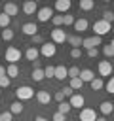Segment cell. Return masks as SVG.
<instances>
[{"label":"cell","instance_id":"cell-1","mask_svg":"<svg viewBox=\"0 0 114 121\" xmlns=\"http://www.w3.org/2000/svg\"><path fill=\"white\" fill-rule=\"evenodd\" d=\"M15 96H17L19 102H23V100H30V98L34 96V89L28 87V85H21V87H17Z\"/></svg>","mask_w":114,"mask_h":121},{"label":"cell","instance_id":"cell-2","mask_svg":"<svg viewBox=\"0 0 114 121\" xmlns=\"http://www.w3.org/2000/svg\"><path fill=\"white\" fill-rule=\"evenodd\" d=\"M93 30H95V36H104V34H108L112 30V26H110V23L99 19V21L93 23Z\"/></svg>","mask_w":114,"mask_h":121},{"label":"cell","instance_id":"cell-3","mask_svg":"<svg viewBox=\"0 0 114 121\" xmlns=\"http://www.w3.org/2000/svg\"><path fill=\"white\" fill-rule=\"evenodd\" d=\"M4 57H6V60L10 62V64H15L19 59H21V51L17 49V47H13V45H10L8 49H6V53H4Z\"/></svg>","mask_w":114,"mask_h":121},{"label":"cell","instance_id":"cell-4","mask_svg":"<svg viewBox=\"0 0 114 121\" xmlns=\"http://www.w3.org/2000/svg\"><path fill=\"white\" fill-rule=\"evenodd\" d=\"M101 42H103V40H101V36H95V34H93V36H89V38H84V40H82V47L89 51V49H95L97 45H101Z\"/></svg>","mask_w":114,"mask_h":121},{"label":"cell","instance_id":"cell-5","mask_svg":"<svg viewBox=\"0 0 114 121\" xmlns=\"http://www.w3.org/2000/svg\"><path fill=\"white\" fill-rule=\"evenodd\" d=\"M53 15H55V13H53V9H51L49 6H44V8H40V9L36 11V17H38V21H40V23H46V21H49Z\"/></svg>","mask_w":114,"mask_h":121},{"label":"cell","instance_id":"cell-6","mask_svg":"<svg viewBox=\"0 0 114 121\" xmlns=\"http://www.w3.org/2000/svg\"><path fill=\"white\" fill-rule=\"evenodd\" d=\"M51 42L57 45V43H65L66 42V32H65V28H53L51 30Z\"/></svg>","mask_w":114,"mask_h":121},{"label":"cell","instance_id":"cell-7","mask_svg":"<svg viewBox=\"0 0 114 121\" xmlns=\"http://www.w3.org/2000/svg\"><path fill=\"white\" fill-rule=\"evenodd\" d=\"M57 53V45L53 43V42H44L42 43V47H40V55H44V57H53Z\"/></svg>","mask_w":114,"mask_h":121},{"label":"cell","instance_id":"cell-8","mask_svg":"<svg viewBox=\"0 0 114 121\" xmlns=\"http://www.w3.org/2000/svg\"><path fill=\"white\" fill-rule=\"evenodd\" d=\"M97 68H99V76L101 78H110L112 76V64H110V60H101Z\"/></svg>","mask_w":114,"mask_h":121},{"label":"cell","instance_id":"cell-9","mask_svg":"<svg viewBox=\"0 0 114 121\" xmlns=\"http://www.w3.org/2000/svg\"><path fill=\"white\" fill-rule=\"evenodd\" d=\"M97 119V112L93 108H82L80 110V121H95Z\"/></svg>","mask_w":114,"mask_h":121},{"label":"cell","instance_id":"cell-10","mask_svg":"<svg viewBox=\"0 0 114 121\" xmlns=\"http://www.w3.org/2000/svg\"><path fill=\"white\" fill-rule=\"evenodd\" d=\"M68 104H70V108H84V104H86V98L80 95V93H74L72 96H70V100H68Z\"/></svg>","mask_w":114,"mask_h":121},{"label":"cell","instance_id":"cell-11","mask_svg":"<svg viewBox=\"0 0 114 121\" xmlns=\"http://www.w3.org/2000/svg\"><path fill=\"white\" fill-rule=\"evenodd\" d=\"M21 30H23V34H27V36H36V34H38V25H36V23H25V25L21 26Z\"/></svg>","mask_w":114,"mask_h":121},{"label":"cell","instance_id":"cell-12","mask_svg":"<svg viewBox=\"0 0 114 121\" xmlns=\"http://www.w3.org/2000/svg\"><path fill=\"white\" fill-rule=\"evenodd\" d=\"M99 112H101V115H110L112 112H114V104L110 102V100H104V102H101V106H99Z\"/></svg>","mask_w":114,"mask_h":121},{"label":"cell","instance_id":"cell-13","mask_svg":"<svg viewBox=\"0 0 114 121\" xmlns=\"http://www.w3.org/2000/svg\"><path fill=\"white\" fill-rule=\"evenodd\" d=\"M70 6H72L70 0H57V2H55V9H57L59 13H66V11L70 9Z\"/></svg>","mask_w":114,"mask_h":121},{"label":"cell","instance_id":"cell-14","mask_svg":"<svg viewBox=\"0 0 114 121\" xmlns=\"http://www.w3.org/2000/svg\"><path fill=\"white\" fill-rule=\"evenodd\" d=\"M23 11H25L27 15H32V13H36V11H38V4H36L34 0H27V2L23 4Z\"/></svg>","mask_w":114,"mask_h":121},{"label":"cell","instance_id":"cell-15","mask_svg":"<svg viewBox=\"0 0 114 121\" xmlns=\"http://www.w3.org/2000/svg\"><path fill=\"white\" fill-rule=\"evenodd\" d=\"M72 26H74V30H76V32H78V36H80V34H82L84 30H87L89 23H87V19H76Z\"/></svg>","mask_w":114,"mask_h":121},{"label":"cell","instance_id":"cell-16","mask_svg":"<svg viewBox=\"0 0 114 121\" xmlns=\"http://www.w3.org/2000/svg\"><path fill=\"white\" fill-rule=\"evenodd\" d=\"M38 55H40V49H36L34 45H30V47L25 51V57H27V60H30V62L38 60Z\"/></svg>","mask_w":114,"mask_h":121},{"label":"cell","instance_id":"cell-17","mask_svg":"<svg viewBox=\"0 0 114 121\" xmlns=\"http://www.w3.org/2000/svg\"><path fill=\"white\" fill-rule=\"evenodd\" d=\"M17 11H19L17 4H13V2H6V4H4V13H6L8 17H11V15H17Z\"/></svg>","mask_w":114,"mask_h":121},{"label":"cell","instance_id":"cell-18","mask_svg":"<svg viewBox=\"0 0 114 121\" xmlns=\"http://www.w3.org/2000/svg\"><path fill=\"white\" fill-rule=\"evenodd\" d=\"M78 78H80L84 83H86V81H87V83H91V79L95 78V74H93L89 68H84V70H80V76H78Z\"/></svg>","mask_w":114,"mask_h":121},{"label":"cell","instance_id":"cell-19","mask_svg":"<svg viewBox=\"0 0 114 121\" xmlns=\"http://www.w3.org/2000/svg\"><path fill=\"white\" fill-rule=\"evenodd\" d=\"M36 100H38L40 104H49V100H51L49 91H38V93H36Z\"/></svg>","mask_w":114,"mask_h":121},{"label":"cell","instance_id":"cell-20","mask_svg":"<svg viewBox=\"0 0 114 121\" xmlns=\"http://www.w3.org/2000/svg\"><path fill=\"white\" fill-rule=\"evenodd\" d=\"M82 40H84V38H82V36H78V34L66 36V42L72 45V49H74V47H82Z\"/></svg>","mask_w":114,"mask_h":121},{"label":"cell","instance_id":"cell-21","mask_svg":"<svg viewBox=\"0 0 114 121\" xmlns=\"http://www.w3.org/2000/svg\"><path fill=\"white\" fill-rule=\"evenodd\" d=\"M55 79H65V78H68V72H66V68L63 66V64H59V66H55V76H53Z\"/></svg>","mask_w":114,"mask_h":121},{"label":"cell","instance_id":"cell-22","mask_svg":"<svg viewBox=\"0 0 114 121\" xmlns=\"http://www.w3.org/2000/svg\"><path fill=\"white\" fill-rule=\"evenodd\" d=\"M6 76H8L10 79H11V78H17V76H19V66H17V64H8Z\"/></svg>","mask_w":114,"mask_h":121},{"label":"cell","instance_id":"cell-23","mask_svg":"<svg viewBox=\"0 0 114 121\" xmlns=\"http://www.w3.org/2000/svg\"><path fill=\"white\" fill-rule=\"evenodd\" d=\"M89 85H91L93 91H101V89H104V81H103V78H93Z\"/></svg>","mask_w":114,"mask_h":121},{"label":"cell","instance_id":"cell-24","mask_svg":"<svg viewBox=\"0 0 114 121\" xmlns=\"http://www.w3.org/2000/svg\"><path fill=\"white\" fill-rule=\"evenodd\" d=\"M68 87H70L72 91H80V89L84 87V81H82L80 78H72V79H70V83H68Z\"/></svg>","mask_w":114,"mask_h":121},{"label":"cell","instance_id":"cell-25","mask_svg":"<svg viewBox=\"0 0 114 121\" xmlns=\"http://www.w3.org/2000/svg\"><path fill=\"white\" fill-rule=\"evenodd\" d=\"M10 23H11V17H8V15L2 11V13H0V30L10 28Z\"/></svg>","mask_w":114,"mask_h":121},{"label":"cell","instance_id":"cell-26","mask_svg":"<svg viewBox=\"0 0 114 121\" xmlns=\"http://www.w3.org/2000/svg\"><path fill=\"white\" fill-rule=\"evenodd\" d=\"M95 8V2L93 0H80V9L82 11H89Z\"/></svg>","mask_w":114,"mask_h":121},{"label":"cell","instance_id":"cell-27","mask_svg":"<svg viewBox=\"0 0 114 121\" xmlns=\"http://www.w3.org/2000/svg\"><path fill=\"white\" fill-rule=\"evenodd\" d=\"M30 78L34 79V81H42L46 76H44V68H34L32 70V74H30Z\"/></svg>","mask_w":114,"mask_h":121},{"label":"cell","instance_id":"cell-28","mask_svg":"<svg viewBox=\"0 0 114 121\" xmlns=\"http://www.w3.org/2000/svg\"><path fill=\"white\" fill-rule=\"evenodd\" d=\"M0 36H2V40H4V42H11V40H13V30L4 28V30H0Z\"/></svg>","mask_w":114,"mask_h":121},{"label":"cell","instance_id":"cell-29","mask_svg":"<svg viewBox=\"0 0 114 121\" xmlns=\"http://www.w3.org/2000/svg\"><path fill=\"white\" fill-rule=\"evenodd\" d=\"M10 112H11V113H21V112H23V102L15 100L13 104H10Z\"/></svg>","mask_w":114,"mask_h":121},{"label":"cell","instance_id":"cell-30","mask_svg":"<svg viewBox=\"0 0 114 121\" xmlns=\"http://www.w3.org/2000/svg\"><path fill=\"white\" fill-rule=\"evenodd\" d=\"M70 110H72V108H70V104H68L66 100H63V102H59V110H57L59 113H63V115H66V113H68Z\"/></svg>","mask_w":114,"mask_h":121},{"label":"cell","instance_id":"cell-31","mask_svg":"<svg viewBox=\"0 0 114 121\" xmlns=\"http://www.w3.org/2000/svg\"><path fill=\"white\" fill-rule=\"evenodd\" d=\"M103 21L112 23V21H114V11H112V9H104V11H103Z\"/></svg>","mask_w":114,"mask_h":121},{"label":"cell","instance_id":"cell-32","mask_svg":"<svg viewBox=\"0 0 114 121\" xmlns=\"http://www.w3.org/2000/svg\"><path fill=\"white\" fill-rule=\"evenodd\" d=\"M74 21H76V19H74V15H68V13H65V15H63V25H65V26L74 25Z\"/></svg>","mask_w":114,"mask_h":121},{"label":"cell","instance_id":"cell-33","mask_svg":"<svg viewBox=\"0 0 114 121\" xmlns=\"http://www.w3.org/2000/svg\"><path fill=\"white\" fill-rule=\"evenodd\" d=\"M66 72H68V78H70V79L80 76V68H78V66H70V68H66Z\"/></svg>","mask_w":114,"mask_h":121},{"label":"cell","instance_id":"cell-34","mask_svg":"<svg viewBox=\"0 0 114 121\" xmlns=\"http://www.w3.org/2000/svg\"><path fill=\"white\" fill-rule=\"evenodd\" d=\"M104 89H106V93H112L114 95V76L108 78V81L104 83Z\"/></svg>","mask_w":114,"mask_h":121},{"label":"cell","instance_id":"cell-35","mask_svg":"<svg viewBox=\"0 0 114 121\" xmlns=\"http://www.w3.org/2000/svg\"><path fill=\"white\" fill-rule=\"evenodd\" d=\"M51 23L55 25V28H59V26L63 25V15H53V17H51Z\"/></svg>","mask_w":114,"mask_h":121},{"label":"cell","instance_id":"cell-36","mask_svg":"<svg viewBox=\"0 0 114 121\" xmlns=\"http://www.w3.org/2000/svg\"><path fill=\"white\" fill-rule=\"evenodd\" d=\"M44 76L46 78H53L55 76V66H46L44 68Z\"/></svg>","mask_w":114,"mask_h":121},{"label":"cell","instance_id":"cell-37","mask_svg":"<svg viewBox=\"0 0 114 121\" xmlns=\"http://www.w3.org/2000/svg\"><path fill=\"white\" fill-rule=\"evenodd\" d=\"M10 78L8 76H0V89H6V87H10Z\"/></svg>","mask_w":114,"mask_h":121},{"label":"cell","instance_id":"cell-38","mask_svg":"<svg viewBox=\"0 0 114 121\" xmlns=\"http://www.w3.org/2000/svg\"><path fill=\"white\" fill-rule=\"evenodd\" d=\"M70 57H72V59H80V57H82V49H80V47L70 49Z\"/></svg>","mask_w":114,"mask_h":121},{"label":"cell","instance_id":"cell-39","mask_svg":"<svg viewBox=\"0 0 114 121\" xmlns=\"http://www.w3.org/2000/svg\"><path fill=\"white\" fill-rule=\"evenodd\" d=\"M103 53H104L106 57H114V49H112V45H110V43L104 45V47H103Z\"/></svg>","mask_w":114,"mask_h":121},{"label":"cell","instance_id":"cell-40","mask_svg":"<svg viewBox=\"0 0 114 121\" xmlns=\"http://www.w3.org/2000/svg\"><path fill=\"white\" fill-rule=\"evenodd\" d=\"M42 43H44V38H42L40 34L32 36V45H42Z\"/></svg>","mask_w":114,"mask_h":121},{"label":"cell","instance_id":"cell-41","mask_svg":"<svg viewBox=\"0 0 114 121\" xmlns=\"http://www.w3.org/2000/svg\"><path fill=\"white\" fill-rule=\"evenodd\" d=\"M51 98H53V100H57V102H63V100H65V95H63L61 91H57L55 95H51Z\"/></svg>","mask_w":114,"mask_h":121},{"label":"cell","instance_id":"cell-42","mask_svg":"<svg viewBox=\"0 0 114 121\" xmlns=\"http://www.w3.org/2000/svg\"><path fill=\"white\" fill-rule=\"evenodd\" d=\"M61 93H63V95H65V96H68V98H70V96H72V95H74V91H72V89H70V87H68V85H66V87H65V89H61Z\"/></svg>","mask_w":114,"mask_h":121},{"label":"cell","instance_id":"cell-43","mask_svg":"<svg viewBox=\"0 0 114 121\" xmlns=\"http://www.w3.org/2000/svg\"><path fill=\"white\" fill-rule=\"evenodd\" d=\"M65 117H66V115H63V113L55 112V113H53V117H51V121H65Z\"/></svg>","mask_w":114,"mask_h":121},{"label":"cell","instance_id":"cell-44","mask_svg":"<svg viewBox=\"0 0 114 121\" xmlns=\"http://www.w3.org/2000/svg\"><path fill=\"white\" fill-rule=\"evenodd\" d=\"M11 117H13V113L8 110V112H4L2 113V121H11Z\"/></svg>","mask_w":114,"mask_h":121},{"label":"cell","instance_id":"cell-45","mask_svg":"<svg viewBox=\"0 0 114 121\" xmlns=\"http://www.w3.org/2000/svg\"><path fill=\"white\" fill-rule=\"evenodd\" d=\"M97 55H99V49H97V47H95V49H89V51H87V57H89V59H95Z\"/></svg>","mask_w":114,"mask_h":121},{"label":"cell","instance_id":"cell-46","mask_svg":"<svg viewBox=\"0 0 114 121\" xmlns=\"http://www.w3.org/2000/svg\"><path fill=\"white\" fill-rule=\"evenodd\" d=\"M34 121H48V119H46V117H42V115H36V117H34Z\"/></svg>","mask_w":114,"mask_h":121},{"label":"cell","instance_id":"cell-47","mask_svg":"<svg viewBox=\"0 0 114 121\" xmlns=\"http://www.w3.org/2000/svg\"><path fill=\"white\" fill-rule=\"evenodd\" d=\"M0 76H6V68H4L2 64H0Z\"/></svg>","mask_w":114,"mask_h":121},{"label":"cell","instance_id":"cell-48","mask_svg":"<svg viewBox=\"0 0 114 121\" xmlns=\"http://www.w3.org/2000/svg\"><path fill=\"white\" fill-rule=\"evenodd\" d=\"M95 121H106V117H104V115H97V119H95Z\"/></svg>","mask_w":114,"mask_h":121},{"label":"cell","instance_id":"cell-49","mask_svg":"<svg viewBox=\"0 0 114 121\" xmlns=\"http://www.w3.org/2000/svg\"><path fill=\"white\" fill-rule=\"evenodd\" d=\"M110 45H112V49H114V40H112V42H110Z\"/></svg>","mask_w":114,"mask_h":121},{"label":"cell","instance_id":"cell-50","mask_svg":"<svg viewBox=\"0 0 114 121\" xmlns=\"http://www.w3.org/2000/svg\"><path fill=\"white\" fill-rule=\"evenodd\" d=\"M0 121H2V113H0Z\"/></svg>","mask_w":114,"mask_h":121},{"label":"cell","instance_id":"cell-51","mask_svg":"<svg viewBox=\"0 0 114 121\" xmlns=\"http://www.w3.org/2000/svg\"><path fill=\"white\" fill-rule=\"evenodd\" d=\"M0 95H2V89H0Z\"/></svg>","mask_w":114,"mask_h":121},{"label":"cell","instance_id":"cell-52","mask_svg":"<svg viewBox=\"0 0 114 121\" xmlns=\"http://www.w3.org/2000/svg\"><path fill=\"white\" fill-rule=\"evenodd\" d=\"M112 32H114V26H112Z\"/></svg>","mask_w":114,"mask_h":121}]
</instances>
